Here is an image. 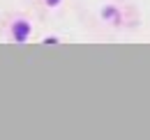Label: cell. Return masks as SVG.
<instances>
[{
  "mask_svg": "<svg viewBox=\"0 0 150 140\" xmlns=\"http://www.w3.org/2000/svg\"><path fill=\"white\" fill-rule=\"evenodd\" d=\"M25 35H28V23H16V39L23 41Z\"/></svg>",
  "mask_w": 150,
  "mask_h": 140,
  "instance_id": "1",
  "label": "cell"
},
{
  "mask_svg": "<svg viewBox=\"0 0 150 140\" xmlns=\"http://www.w3.org/2000/svg\"><path fill=\"white\" fill-rule=\"evenodd\" d=\"M56 2H58V0H49V5H56Z\"/></svg>",
  "mask_w": 150,
  "mask_h": 140,
  "instance_id": "2",
  "label": "cell"
}]
</instances>
